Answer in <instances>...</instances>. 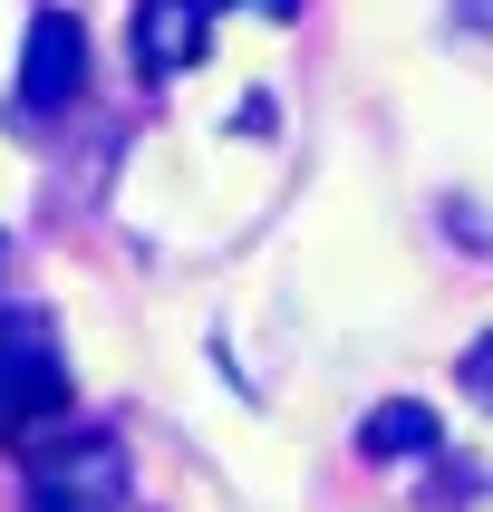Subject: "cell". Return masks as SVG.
<instances>
[{"label":"cell","mask_w":493,"mask_h":512,"mask_svg":"<svg viewBox=\"0 0 493 512\" xmlns=\"http://www.w3.org/2000/svg\"><path fill=\"white\" fill-rule=\"evenodd\" d=\"M29 512H126V445L116 435H49L29 455Z\"/></svg>","instance_id":"cell-1"},{"label":"cell","mask_w":493,"mask_h":512,"mask_svg":"<svg viewBox=\"0 0 493 512\" xmlns=\"http://www.w3.org/2000/svg\"><path fill=\"white\" fill-rule=\"evenodd\" d=\"M58 397H68V368H58L49 319L39 310H0V435L39 426Z\"/></svg>","instance_id":"cell-2"},{"label":"cell","mask_w":493,"mask_h":512,"mask_svg":"<svg viewBox=\"0 0 493 512\" xmlns=\"http://www.w3.org/2000/svg\"><path fill=\"white\" fill-rule=\"evenodd\" d=\"M87 97V29L68 20V10H39L20 39V107L29 116H58Z\"/></svg>","instance_id":"cell-3"},{"label":"cell","mask_w":493,"mask_h":512,"mask_svg":"<svg viewBox=\"0 0 493 512\" xmlns=\"http://www.w3.org/2000/svg\"><path fill=\"white\" fill-rule=\"evenodd\" d=\"M126 49H136V78H184V68H203V49H213V0H136L126 10Z\"/></svg>","instance_id":"cell-4"},{"label":"cell","mask_w":493,"mask_h":512,"mask_svg":"<svg viewBox=\"0 0 493 512\" xmlns=\"http://www.w3.org/2000/svg\"><path fill=\"white\" fill-rule=\"evenodd\" d=\"M435 445H445V426H435L426 397H387V406L358 416V455H368V464H426Z\"/></svg>","instance_id":"cell-5"},{"label":"cell","mask_w":493,"mask_h":512,"mask_svg":"<svg viewBox=\"0 0 493 512\" xmlns=\"http://www.w3.org/2000/svg\"><path fill=\"white\" fill-rule=\"evenodd\" d=\"M455 377H464V397H474V406H493V329L455 358Z\"/></svg>","instance_id":"cell-6"},{"label":"cell","mask_w":493,"mask_h":512,"mask_svg":"<svg viewBox=\"0 0 493 512\" xmlns=\"http://www.w3.org/2000/svg\"><path fill=\"white\" fill-rule=\"evenodd\" d=\"M455 10H464V20H474V29H493V0H455Z\"/></svg>","instance_id":"cell-7"},{"label":"cell","mask_w":493,"mask_h":512,"mask_svg":"<svg viewBox=\"0 0 493 512\" xmlns=\"http://www.w3.org/2000/svg\"><path fill=\"white\" fill-rule=\"evenodd\" d=\"M252 10H271V20H290V10H300V0H252Z\"/></svg>","instance_id":"cell-8"}]
</instances>
